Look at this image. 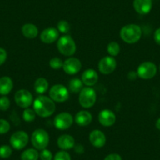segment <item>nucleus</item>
I'll use <instances>...</instances> for the list:
<instances>
[{
	"mask_svg": "<svg viewBox=\"0 0 160 160\" xmlns=\"http://www.w3.org/2000/svg\"><path fill=\"white\" fill-rule=\"evenodd\" d=\"M33 108L36 115L47 118L54 113L56 105L53 100L47 96H38L33 102Z\"/></svg>",
	"mask_w": 160,
	"mask_h": 160,
	"instance_id": "nucleus-1",
	"label": "nucleus"
},
{
	"mask_svg": "<svg viewBox=\"0 0 160 160\" xmlns=\"http://www.w3.org/2000/svg\"><path fill=\"white\" fill-rule=\"evenodd\" d=\"M142 30L139 25L134 24H127L120 31V37L128 44L136 43L141 39Z\"/></svg>",
	"mask_w": 160,
	"mask_h": 160,
	"instance_id": "nucleus-2",
	"label": "nucleus"
},
{
	"mask_svg": "<svg viewBox=\"0 0 160 160\" xmlns=\"http://www.w3.org/2000/svg\"><path fill=\"white\" fill-rule=\"evenodd\" d=\"M58 50L61 54L70 57L76 51V45L73 38L70 35H63L58 39L57 44Z\"/></svg>",
	"mask_w": 160,
	"mask_h": 160,
	"instance_id": "nucleus-3",
	"label": "nucleus"
},
{
	"mask_svg": "<svg viewBox=\"0 0 160 160\" xmlns=\"http://www.w3.org/2000/svg\"><path fill=\"white\" fill-rule=\"evenodd\" d=\"M32 145L35 149L43 150L47 148L50 141V137L48 133L43 129H38L32 133L31 138Z\"/></svg>",
	"mask_w": 160,
	"mask_h": 160,
	"instance_id": "nucleus-4",
	"label": "nucleus"
},
{
	"mask_svg": "<svg viewBox=\"0 0 160 160\" xmlns=\"http://www.w3.org/2000/svg\"><path fill=\"white\" fill-rule=\"evenodd\" d=\"M97 100L95 90L91 87H85L80 91L78 102L84 108H90L94 105Z\"/></svg>",
	"mask_w": 160,
	"mask_h": 160,
	"instance_id": "nucleus-5",
	"label": "nucleus"
},
{
	"mask_svg": "<svg viewBox=\"0 0 160 160\" xmlns=\"http://www.w3.org/2000/svg\"><path fill=\"white\" fill-rule=\"evenodd\" d=\"M49 94H50V98L53 101L58 103L64 102L69 98L68 90L64 85H61V84L53 86L50 88Z\"/></svg>",
	"mask_w": 160,
	"mask_h": 160,
	"instance_id": "nucleus-6",
	"label": "nucleus"
},
{
	"mask_svg": "<svg viewBox=\"0 0 160 160\" xmlns=\"http://www.w3.org/2000/svg\"><path fill=\"white\" fill-rule=\"evenodd\" d=\"M157 72V67L154 63L150 61L143 62L138 68V76L143 79H150L152 78Z\"/></svg>",
	"mask_w": 160,
	"mask_h": 160,
	"instance_id": "nucleus-7",
	"label": "nucleus"
},
{
	"mask_svg": "<svg viewBox=\"0 0 160 160\" xmlns=\"http://www.w3.org/2000/svg\"><path fill=\"white\" fill-rule=\"evenodd\" d=\"M29 137L24 131H17L10 137V143L12 148L16 150H21L28 144Z\"/></svg>",
	"mask_w": 160,
	"mask_h": 160,
	"instance_id": "nucleus-8",
	"label": "nucleus"
},
{
	"mask_svg": "<svg viewBox=\"0 0 160 160\" xmlns=\"http://www.w3.org/2000/svg\"><path fill=\"white\" fill-rule=\"evenodd\" d=\"M55 127L60 130L68 129L73 123V117L68 112H61L56 115L53 120Z\"/></svg>",
	"mask_w": 160,
	"mask_h": 160,
	"instance_id": "nucleus-9",
	"label": "nucleus"
},
{
	"mask_svg": "<svg viewBox=\"0 0 160 160\" xmlns=\"http://www.w3.org/2000/svg\"><path fill=\"white\" fill-rule=\"evenodd\" d=\"M16 104L22 108H28L30 107L33 101V96L27 90H20L16 92L14 95Z\"/></svg>",
	"mask_w": 160,
	"mask_h": 160,
	"instance_id": "nucleus-10",
	"label": "nucleus"
},
{
	"mask_svg": "<svg viewBox=\"0 0 160 160\" xmlns=\"http://www.w3.org/2000/svg\"><path fill=\"white\" fill-rule=\"evenodd\" d=\"M116 65V61L113 57H104L98 63V69L101 73L104 75H109L115 71Z\"/></svg>",
	"mask_w": 160,
	"mask_h": 160,
	"instance_id": "nucleus-11",
	"label": "nucleus"
},
{
	"mask_svg": "<svg viewBox=\"0 0 160 160\" xmlns=\"http://www.w3.org/2000/svg\"><path fill=\"white\" fill-rule=\"evenodd\" d=\"M82 68V63L78 58H70L65 60L63 64V69L64 72L68 75L77 74Z\"/></svg>",
	"mask_w": 160,
	"mask_h": 160,
	"instance_id": "nucleus-12",
	"label": "nucleus"
},
{
	"mask_svg": "<svg viewBox=\"0 0 160 160\" xmlns=\"http://www.w3.org/2000/svg\"><path fill=\"white\" fill-rule=\"evenodd\" d=\"M98 121L104 127H112L116 121V116L112 111L104 109L98 115Z\"/></svg>",
	"mask_w": 160,
	"mask_h": 160,
	"instance_id": "nucleus-13",
	"label": "nucleus"
},
{
	"mask_svg": "<svg viewBox=\"0 0 160 160\" xmlns=\"http://www.w3.org/2000/svg\"><path fill=\"white\" fill-rule=\"evenodd\" d=\"M59 37V32L54 28H48L44 29L40 34V40L46 44L54 42Z\"/></svg>",
	"mask_w": 160,
	"mask_h": 160,
	"instance_id": "nucleus-14",
	"label": "nucleus"
},
{
	"mask_svg": "<svg viewBox=\"0 0 160 160\" xmlns=\"http://www.w3.org/2000/svg\"><path fill=\"white\" fill-rule=\"evenodd\" d=\"M90 141L92 145L98 148L104 147L106 143V137L102 131L94 130L90 133Z\"/></svg>",
	"mask_w": 160,
	"mask_h": 160,
	"instance_id": "nucleus-15",
	"label": "nucleus"
},
{
	"mask_svg": "<svg viewBox=\"0 0 160 160\" xmlns=\"http://www.w3.org/2000/svg\"><path fill=\"white\" fill-rule=\"evenodd\" d=\"M133 8L139 14H148L152 8V0H133Z\"/></svg>",
	"mask_w": 160,
	"mask_h": 160,
	"instance_id": "nucleus-16",
	"label": "nucleus"
},
{
	"mask_svg": "<svg viewBox=\"0 0 160 160\" xmlns=\"http://www.w3.org/2000/svg\"><path fill=\"white\" fill-rule=\"evenodd\" d=\"M87 87H92L95 85L98 81V74L93 69H87L82 73L81 79Z\"/></svg>",
	"mask_w": 160,
	"mask_h": 160,
	"instance_id": "nucleus-17",
	"label": "nucleus"
},
{
	"mask_svg": "<svg viewBox=\"0 0 160 160\" xmlns=\"http://www.w3.org/2000/svg\"><path fill=\"white\" fill-rule=\"evenodd\" d=\"M75 139L69 134H63L58 139V147L63 151L70 150L75 147Z\"/></svg>",
	"mask_w": 160,
	"mask_h": 160,
	"instance_id": "nucleus-18",
	"label": "nucleus"
},
{
	"mask_svg": "<svg viewBox=\"0 0 160 160\" xmlns=\"http://www.w3.org/2000/svg\"><path fill=\"white\" fill-rule=\"evenodd\" d=\"M93 117L92 115L87 111H80L75 115V121L77 125L80 127H86L90 124L92 122Z\"/></svg>",
	"mask_w": 160,
	"mask_h": 160,
	"instance_id": "nucleus-19",
	"label": "nucleus"
},
{
	"mask_svg": "<svg viewBox=\"0 0 160 160\" xmlns=\"http://www.w3.org/2000/svg\"><path fill=\"white\" fill-rule=\"evenodd\" d=\"M13 80L8 76L0 78V94L7 95L13 90Z\"/></svg>",
	"mask_w": 160,
	"mask_h": 160,
	"instance_id": "nucleus-20",
	"label": "nucleus"
},
{
	"mask_svg": "<svg viewBox=\"0 0 160 160\" xmlns=\"http://www.w3.org/2000/svg\"><path fill=\"white\" fill-rule=\"evenodd\" d=\"M23 35L28 38H35L38 35V28L33 24H25L21 28Z\"/></svg>",
	"mask_w": 160,
	"mask_h": 160,
	"instance_id": "nucleus-21",
	"label": "nucleus"
},
{
	"mask_svg": "<svg viewBox=\"0 0 160 160\" xmlns=\"http://www.w3.org/2000/svg\"><path fill=\"white\" fill-rule=\"evenodd\" d=\"M49 88V82L45 78H38L34 84L35 91L38 94H43Z\"/></svg>",
	"mask_w": 160,
	"mask_h": 160,
	"instance_id": "nucleus-22",
	"label": "nucleus"
},
{
	"mask_svg": "<svg viewBox=\"0 0 160 160\" xmlns=\"http://www.w3.org/2000/svg\"><path fill=\"white\" fill-rule=\"evenodd\" d=\"M39 153L35 148H28L22 152L21 155V160H38Z\"/></svg>",
	"mask_w": 160,
	"mask_h": 160,
	"instance_id": "nucleus-23",
	"label": "nucleus"
},
{
	"mask_svg": "<svg viewBox=\"0 0 160 160\" xmlns=\"http://www.w3.org/2000/svg\"><path fill=\"white\" fill-rule=\"evenodd\" d=\"M68 88L69 90L72 93H79L83 88V82L82 80H80L78 78H72L68 83Z\"/></svg>",
	"mask_w": 160,
	"mask_h": 160,
	"instance_id": "nucleus-24",
	"label": "nucleus"
},
{
	"mask_svg": "<svg viewBox=\"0 0 160 160\" xmlns=\"http://www.w3.org/2000/svg\"><path fill=\"white\" fill-rule=\"evenodd\" d=\"M108 53L111 57H115L119 53L120 47L118 42H109L107 47Z\"/></svg>",
	"mask_w": 160,
	"mask_h": 160,
	"instance_id": "nucleus-25",
	"label": "nucleus"
},
{
	"mask_svg": "<svg viewBox=\"0 0 160 160\" xmlns=\"http://www.w3.org/2000/svg\"><path fill=\"white\" fill-rule=\"evenodd\" d=\"M35 115H36V113L35 112V111L28 108L24 111L22 115L24 121H26V122H32V121L35 120Z\"/></svg>",
	"mask_w": 160,
	"mask_h": 160,
	"instance_id": "nucleus-26",
	"label": "nucleus"
},
{
	"mask_svg": "<svg viewBox=\"0 0 160 160\" xmlns=\"http://www.w3.org/2000/svg\"><path fill=\"white\" fill-rule=\"evenodd\" d=\"M12 148L9 145H2L0 147V157L2 158H7L12 155Z\"/></svg>",
	"mask_w": 160,
	"mask_h": 160,
	"instance_id": "nucleus-27",
	"label": "nucleus"
},
{
	"mask_svg": "<svg viewBox=\"0 0 160 160\" xmlns=\"http://www.w3.org/2000/svg\"><path fill=\"white\" fill-rule=\"evenodd\" d=\"M71 27L68 22L66 21H60L58 24V30L61 33L65 34L70 31Z\"/></svg>",
	"mask_w": 160,
	"mask_h": 160,
	"instance_id": "nucleus-28",
	"label": "nucleus"
},
{
	"mask_svg": "<svg viewBox=\"0 0 160 160\" xmlns=\"http://www.w3.org/2000/svg\"><path fill=\"white\" fill-rule=\"evenodd\" d=\"M49 64H50V66L51 68L58 70V69H60L61 68H63V64H64V62H63L62 60H61V58H53L50 60Z\"/></svg>",
	"mask_w": 160,
	"mask_h": 160,
	"instance_id": "nucleus-29",
	"label": "nucleus"
},
{
	"mask_svg": "<svg viewBox=\"0 0 160 160\" xmlns=\"http://www.w3.org/2000/svg\"><path fill=\"white\" fill-rule=\"evenodd\" d=\"M10 129V124L8 121L0 118V134H5L8 133Z\"/></svg>",
	"mask_w": 160,
	"mask_h": 160,
	"instance_id": "nucleus-30",
	"label": "nucleus"
},
{
	"mask_svg": "<svg viewBox=\"0 0 160 160\" xmlns=\"http://www.w3.org/2000/svg\"><path fill=\"white\" fill-rule=\"evenodd\" d=\"M53 160H72L71 155L65 151H60L57 152Z\"/></svg>",
	"mask_w": 160,
	"mask_h": 160,
	"instance_id": "nucleus-31",
	"label": "nucleus"
},
{
	"mask_svg": "<svg viewBox=\"0 0 160 160\" xmlns=\"http://www.w3.org/2000/svg\"><path fill=\"white\" fill-rule=\"evenodd\" d=\"M10 106V101L8 98H7L5 96L0 98V110L5 112V111L8 110Z\"/></svg>",
	"mask_w": 160,
	"mask_h": 160,
	"instance_id": "nucleus-32",
	"label": "nucleus"
},
{
	"mask_svg": "<svg viewBox=\"0 0 160 160\" xmlns=\"http://www.w3.org/2000/svg\"><path fill=\"white\" fill-rule=\"evenodd\" d=\"M39 158L40 160H52L53 158V154L48 149H43L41 150V152L39 153Z\"/></svg>",
	"mask_w": 160,
	"mask_h": 160,
	"instance_id": "nucleus-33",
	"label": "nucleus"
},
{
	"mask_svg": "<svg viewBox=\"0 0 160 160\" xmlns=\"http://www.w3.org/2000/svg\"><path fill=\"white\" fill-rule=\"evenodd\" d=\"M7 58V53L3 48L0 47V66L6 62Z\"/></svg>",
	"mask_w": 160,
	"mask_h": 160,
	"instance_id": "nucleus-34",
	"label": "nucleus"
},
{
	"mask_svg": "<svg viewBox=\"0 0 160 160\" xmlns=\"http://www.w3.org/2000/svg\"><path fill=\"white\" fill-rule=\"evenodd\" d=\"M104 160H122V158L118 154L112 153L108 155Z\"/></svg>",
	"mask_w": 160,
	"mask_h": 160,
	"instance_id": "nucleus-35",
	"label": "nucleus"
},
{
	"mask_svg": "<svg viewBox=\"0 0 160 160\" xmlns=\"http://www.w3.org/2000/svg\"><path fill=\"white\" fill-rule=\"evenodd\" d=\"M154 39L158 45L160 46V28L156 29L154 33Z\"/></svg>",
	"mask_w": 160,
	"mask_h": 160,
	"instance_id": "nucleus-36",
	"label": "nucleus"
},
{
	"mask_svg": "<svg viewBox=\"0 0 160 160\" xmlns=\"http://www.w3.org/2000/svg\"><path fill=\"white\" fill-rule=\"evenodd\" d=\"M137 77H138V73H137L136 72H133V71L130 72L128 73V75H127V78H128V79L131 80V81H133V80L136 79Z\"/></svg>",
	"mask_w": 160,
	"mask_h": 160,
	"instance_id": "nucleus-37",
	"label": "nucleus"
},
{
	"mask_svg": "<svg viewBox=\"0 0 160 160\" xmlns=\"http://www.w3.org/2000/svg\"><path fill=\"white\" fill-rule=\"evenodd\" d=\"M75 151L78 154H82L84 152V148L82 144H78V145H75Z\"/></svg>",
	"mask_w": 160,
	"mask_h": 160,
	"instance_id": "nucleus-38",
	"label": "nucleus"
},
{
	"mask_svg": "<svg viewBox=\"0 0 160 160\" xmlns=\"http://www.w3.org/2000/svg\"><path fill=\"white\" fill-rule=\"evenodd\" d=\"M155 127H156V128L158 129V130H160V118H158V119L156 121V123H155Z\"/></svg>",
	"mask_w": 160,
	"mask_h": 160,
	"instance_id": "nucleus-39",
	"label": "nucleus"
},
{
	"mask_svg": "<svg viewBox=\"0 0 160 160\" xmlns=\"http://www.w3.org/2000/svg\"></svg>",
	"mask_w": 160,
	"mask_h": 160,
	"instance_id": "nucleus-40",
	"label": "nucleus"
}]
</instances>
